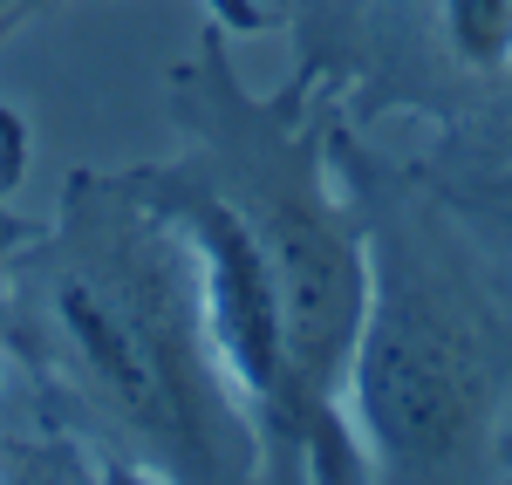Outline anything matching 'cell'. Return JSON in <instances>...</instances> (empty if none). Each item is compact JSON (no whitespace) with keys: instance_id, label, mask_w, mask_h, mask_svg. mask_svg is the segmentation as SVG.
I'll return each mask as SVG.
<instances>
[{"instance_id":"6da1fadb","label":"cell","mask_w":512,"mask_h":485,"mask_svg":"<svg viewBox=\"0 0 512 485\" xmlns=\"http://www.w3.org/2000/svg\"><path fill=\"white\" fill-rule=\"evenodd\" d=\"M14 315L117 465L185 485L260 479V424L219 356L198 260L130 171L69 178L48 240L14 267Z\"/></svg>"},{"instance_id":"7a4b0ae2","label":"cell","mask_w":512,"mask_h":485,"mask_svg":"<svg viewBox=\"0 0 512 485\" xmlns=\"http://www.w3.org/2000/svg\"><path fill=\"white\" fill-rule=\"evenodd\" d=\"M335 158L362 205L369 294L342 410L369 479H506L512 260L458 219L410 158L369 144L335 103Z\"/></svg>"},{"instance_id":"3957f363","label":"cell","mask_w":512,"mask_h":485,"mask_svg":"<svg viewBox=\"0 0 512 485\" xmlns=\"http://www.w3.org/2000/svg\"><path fill=\"white\" fill-rule=\"evenodd\" d=\"M171 117L185 137L178 158L239 212L274 274L301 404V479H369L342 410L369 253L355 185L335 158V89L301 69L280 89H253L233 62V28L205 14L192 62L171 76Z\"/></svg>"},{"instance_id":"277c9868","label":"cell","mask_w":512,"mask_h":485,"mask_svg":"<svg viewBox=\"0 0 512 485\" xmlns=\"http://www.w3.org/2000/svg\"><path fill=\"white\" fill-rule=\"evenodd\" d=\"M294 69L355 130L424 117L472 130L512 82V0H294Z\"/></svg>"},{"instance_id":"5b68a950","label":"cell","mask_w":512,"mask_h":485,"mask_svg":"<svg viewBox=\"0 0 512 485\" xmlns=\"http://www.w3.org/2000/svg\"><path fill=\"white\" fill-rule=\"evenodd\" d=\"M410 164L458 205V219L478 240L512 260V137H451V130H437V144L417 151Z\"/></svg>"},{"instance_id":"8992f818","label":"cell","mask_w":512,"mask_h":485,"mask_svg":"<svg viewBox=\"0 0 512 485\" xmlns=\"http://www.w3.org/2000/svg\"><path fill=\"white\" fill-rule=\"evenodd\" d=\"M212 14L226 28H287L294 0H212Z\"/></svg>"},{"instance_id":"52a82bcc","label":"cell","mask_w":512,"mask_h":485,"mask_svg":"<svg viewBox=\"0 0 512 485\" xmlns=\"http://www.w3.org/2000/svg\"><path fill=\"white\" fill-rule=\"evenodd\" d=\"M451 137H512V82H506V96H499L472 130H451Z\"/></svg>"},{"instance_id":"ba28073f","label":"cell","mask_w":512,"mask_h":485,"mask_svg":"<svg viewBox=\"0 0 512 485\" xmlns=\"http://www.w3.org/2000/svg\"><path fill=\"white\" fill-rule=\"evenodd\" d=\"M28 7H41V0H0V21H14V14H28Z\"/></svg>"},{"instance_id":"9c48e42d","label":"cell","mask_w":512,"mask_h":485,"mask_svg":"<svg viewBox=\"0 0 512 485\" xmlns=\"http://www.w3.org/2000/svg\"><path fill=\"white\" fill-rule=\"evenodd\" d=\"M506 479H512V451H506Z\"/></svg>"}]
</instances>
